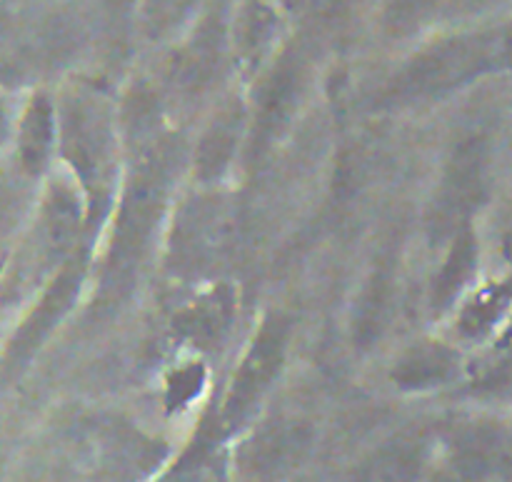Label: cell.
<instances>
[{"label": "cell", "mask_w": 512, "mask_h": 482, "mask_svg": "<svg viewBox=\"0 0 512 482\" xmlns=\"http://www.w3.org/2000/svg\"><path fill=\"white\" fill-rule=\"evenodd\" d=\"M438 3L440 0H395L393 8H390L388 20L395 30L413 28V25H418Z\"/></svg>", "instance_id": "21"}, {"label": "cell", "mask_w": 512, "mask_h": 482, "mask_svg": "<svg viewBox=\"0 0 512 482\" xmlns=\"http://www.w3.org/2000/svg\"><path fill=\"white\" fill-rule=\"evenodd\" d=\"M478 268L480 243L473 225H468V228H463L450 240L448 255H445L443 265H440L438 275L433 280V288H430V308L435 313H443V310L453 308L455 300L473 283Z\"/></svg>", "instance_id": "13"}, {"label": "cell", "mask_w": 512, "mask_h": 482, "mask_svg": "<svg viewBox=\"0 0 512 482\" xmlns=\"http://www.w3.org/2000/svg\"><path fill=\"white\" fill-rule=\"evenodd\" d=\"M5 133H8V108H5V103L0 100V143L5 140Z\"/></svg>", "instance_id": "22"}, {"label": "cell", "mask_w": 512, "mask_h": 482, "mask_svg": "<svg viewBox=\"0 0 512 482\" xmlns=\"http://www.w3.org/2000/svg\"><path fill=\"white\" fill-rule=\"evenodd\" d=\"M463 375L460 355L445 343H418L405 350L390 370V380L405 393H430L445 388Z\"/></svg>", "instance_id": "11"}, {"label": "cell", "mask_w": 512, "mask_h": 482, "mask_svg": "<svg viewBox=\"0 0 512 482\" xmlns=\"http://www.w3.org/2000/svg\"><path fill=\"white\" fill-rule=\"evenodd\" d=\"M303 95V68L298 58L285 55L260 83L255 95L253 125L248 130V155L258 160L275 145L293 120Z\"/></svg>", "instance_id": "7"}, {"label": "cell", "mask_w": 512, "mask_h": 482, "mask_svg": "<svg viewBox=\"0 0 512 482\" xmlns=\"http://www.w3.org/2000/svg\"><path fill=\"white\" fill-rule=\"evenodd\" d=\"M503 250H505V258L512 263V228L505 233V240H503Z\"/></svg>", "instance_id": "23"}, {"label": "cell", "mask_w": 512, "mask_h": 482, "mask_svg": "<svg viewBox=\"0 0 512 482\" xmlns=\"http://www.w3.org/2000/svg\"><path fill=\"white\" fill-rule=\"evenodd\" d=\"M512 320V273L485 283L470 295L458 313V333L470 343L498 338Z\"/></svg>", "instance_id": "12"}, {"label": "cell", "mask_w": 512, "mask_h": 482, "mask_svg": "<svg viewBox=\"0 0 512 482\" xmlns=\"http://www.w3.org/2000/svg\"><path fill=\"white\" fill-rule=\"evenodd\" d=\"M393 268L388 263L378 265L373 275L365 280L363 290L358 295L353 315V338L355 345L368 348L375 340L383 335L385 325H388L390 308H393Z\"/></svg>", "instance_id": "15"}, {"label": "cell", "mask_w": 512, "mask_h": 482, "mask_svg": "<svg viewBox=\"0 0 512 482\" xmlns=\"http://www.w3.org/2000/svg\"><path fill=\"white\" fill-rule=\"evenodd\" d=\"M423 458L420 443L405 438L393 440L365 460L358 470V482H418Z\"/></svg>", "instance_id": "17"}, {"label": "cell", "mask_w": 512, "mask_h": 482, "mask_svg": "<svg viewBox=\"0 0 512 482\" xmlns=\"http://www.w3.org/2000/svg\"><path fill=\"white\" fill-rule=\"evenodd\" d=\"M175 148L168 138L143 140L135 153L123 198L118 203V215L113 223V235L108 240L100 278V305L113 308L135 283V275L143 268L150 248L155 243L160 218L168 205L170 185H173Z\"/></svg>", "instance_id": "1"}, {"label": "cell", "mask_w": 512, "mask_h": 482, "mask_svg": "<svg viewBox=\"0 0 512 482\" xmlns=\"http://www.w3.org/2000/svg\"><path fill=\"white\" fill-rule=\"evenodd\" d=\"M205 383V373L198 363L183 365V368L173 370L165 383V400H168L170 410H183L185 405L193 403L200 395Z\"/></svg>", "instance_id": "19"}, {"label": "cell", "mask_w": 512, "mask_h": 482, "mask_svg": "<svg viewBox=\"0 0 512 482\" xmlns=\"http://www.w3.org/2000/svg\"><path fill=\"white\" fill-rule=\"evenodd\" d=\"M278 18L273 10L260 0H250L238 15L235 23V48H238L240 60L245 65H255L265 55V50L273 43Z\"/></svg>", "instance_id": "18"}, {"label": "cell", "mask_w": 512, "mask_h": 482, "mask_svg": "<svg viewBox=\"0 0 512 482\" xmlns=\"http://www.w3.org/2000/svg\"><path fill=\"white\" fill-rule=\"evenodd\" d=\"M490 170L493 150L483 135L463 140L450 153L428 208V235L433 243H450L460 230L473 225L475 210L488 200Z\"/></svg>", "instance_id": "3"}, {"label": "cell", "mask_w": 512, "mask_h": 482, "mask_svg": "<svg viewBox=\"0 0 512 482\" xmlns=\"http://www.w3.org/2000/svg\"><path fill=\"white\" fill-rule=\"evenodd\" d=\"M235 320V290L230 285H213L195 295L173 315V333L195 348H213L228 335Z\"/></svg>", "instance_id": "8"}, {"label": "cell", "mask_w": 512, "mask_h": 482, "mask_svg": "<svg viewBox=\"0 0 512 482\" xmlns=\"http://www.w3.org/2000/svg\"><path fill=\"white\" fill-rule=\"evenodd\" d=\"M240 135H243V118L238 108H228L208 125L195 150V175L203 183H215L228 173L233 165L235 150H238Z\"/></svg>", "instance_id": "14"}, {"label": "cell", "mask_w": 512, "mask_h": 482, "mask_svg": "<svg viewBox=\"0 0 512 482\" xmlns=\"http://www.w3.org/2000/svg\"><path fill=\"white\" fill-rule=\"evenodd\" d=\"M80 223H83V208L78 193L70 185H53L35 225V255L40 268H50L65 258V253H70L78 240Z\"/></svg>", "instance_id": "9"}, {"label": "cell", "mask_w": 512, "mask_h": 482, "mask_svg": "<svg viewBox=\"0 0 512 482\" xmlns=\"http://www.w3.org/2000/svg\"><path fill=\"white\" fill-rule=\"evenodd\" d=\"M168 482H225V460L200 448L198 455L190 453L183 460L178 473H173Z\"/></svg>", "instance_id": "20"}, {"label": "cell", "mask_w": 512, "mask_h": 482, "mask_svg": "<svg viewBox=\"0 0 512 482\" xmlns=\"http://www.w3.org/2000/svg\"><path fill=\"white\" fill-rule=\"evenodd\" d=\"M238 240V210L223 195L188 200L175 218L170 238V268L183 278H198L218 268Z\"/></svg>", "instance_id": "4"}, {"label": "cell", "mask_w": 512, "mask_h": 482, "mask_svg": "<svg viewBox=\"0 0 512 482\" xmlns=\"http://www.w3.org/2000/svg\"><path fill=\"white\" fill-rule=\"evenodd\" d=\"M55 143V110L50 98L35 95L25 108L18 130L20 165L28 175H40L48 168Z\"/></svg>", "instance_id": "16"}, {"label": "cell", "mask_w": 512, "mask_h": 482, "mask_svg": "<svg viewBox=\"0 0 512 482\" xmlns=\"http://www.w3.org/2000/svg\"><path fill=\"white\" fill-rule=\"evenodd\" d=\"M83 278L85 255H70L63 263V268L58 270V275L50 280L48 288L43 290V295H40V300L35 303V308L28 313V318H25L23 323H20V328L15 330L13 340H10L8 350H5V368L15 370L33 358V353L48 340V335L53 333L55 325L63 323L65 315L73 310L75 300H78L80 295Z\"/></svg>", "instance_id": "6"}, {"label": "cell", "mask_w": 512, "mask_h": 482, "mask_svg": "<svg viewBox=\"0 0 512 482\" xmlns=\"http://www.w3.org/2000/svg\"><path fill=\"white\" fill-rule=\"evenodd\" d=\"M290 345V320L285 315H268L258 328L255 338L250 340L238 370H235L230 388L225 393V403L220 408L218 430L220 433H235L243 428L255 413L263 395L278 378L285 363Z\"/></svg>", "instance_id": "5"}, {"label": "cell", "mask_w": 512, "mask_h": 482, "mask_svg": "<svg viewBox=\"0 0 512 482\" xmlns=\"http://www.w3.org/2000/svg\"><path fill=\"white\" fill-rule=\"evenodd\" d=\"M95 453L100 482H135L160 463V445L125 425L105 428L98 435Z\"/></svg>", "instance_id": "10"}, {"label": "cell", "mask_w": 512, "mask_h": 482, "mask_svg": "<svg viewBox=\"0 0 512 482\" xmlns=\"http://www.w3.org/2000/svg\"><path fill=\"white\" fill-rule=\"evenodd\" d=\"M63 155L78 175L80 188L88 200V220L103 213L113 183L115 135L108 108L100 98L73 95L63 105L58 123Z\"/></svg>", "instance_id": "2"}]
</instances>
